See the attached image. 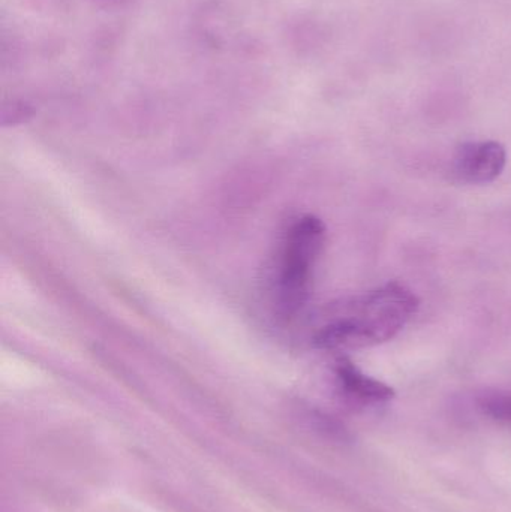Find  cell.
<instances>
[{
	"label": "cell",
	"instance_id": "cell-1",
	"mask_svg": "<svg viewBox=\"0 0 511 512\" xmlns=\"http://www.w3.org/2000/svg\"><path fill=\"white\" fill-rule=\"evenodd\" d=\"M420 301L407 286L389 282L350 303L315 334V345L327 351L371 348L398 336L411 321Z\"/></svg>",
	"mask_w": 511,
	"mask_h": 512
},
{
	"label": "cell",
	"instance_id": "cell-2",
	"mask_svg": "<svg viewBox=\"0 0 511 512\" xmlns=\"http://www.w3.org/2000/svg\"><path fill=\"white\" fill-rule=\"evenodd\" d=\"M326 227L315 216H303L288 231L279 274L278 303L282 315H296L309 297L312 270L324 245Z\"/></svg>",
	"mask_w": 511,
	"mask_h": 512
},
{
	"label": "cell",
	"instance_id": "cell-3",
	"mask_svg": "<svg viewBox=\"0 0 511 512\" xmlns=\"http://www.w3.org/2000/svg\"><path fill=\"white\" fill-rule=\"evenodd\" d=\"M507 164L506 147L498 141H471L462 144L453 168L462 182L485 185L501 176Z\"/></svg>",
	"mask_w": 511,
	"mask_h": 512
},
{
	"label": "cell",
	"instance_id": "cell-4",
	"mask_svg": "<svg viewBox=\"0 0 511 512\" xmlns=\"http://www.w3.org/2000/svg\"><path fill=\"white\" fill-rule=\"evenodd\" d=\"M335 372L345 393L350 394L351 397L360 400V402L383 403L389 402L395 397V391L392 387L365 375L348 358L341 357L336 361Z\"/></svg>",
	"mask_w": 511,
	"mask_h": 512
},
{
	"label": "cell",
	"instance_id": "cell-5",
	"mask_svg": "<svg viewBox=\"0 0 511 512\" xmlns=\"http://www.w3.org/2000/svg\"><path fill=\"white\" fill-rule=\"evenodd\" d=\"M479 405L489 417L511 423V393L486 391L479 397Z\"/></svg>",
	"mask_w": 511,
	"mask_h": 512
}]
</instances>
